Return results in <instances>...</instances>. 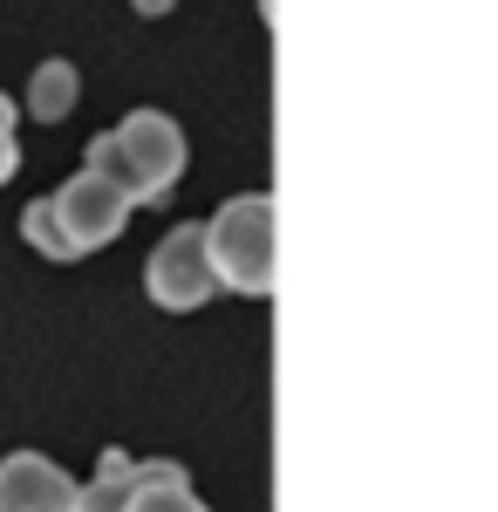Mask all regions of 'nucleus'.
<instances>
[{
    "label": "nucleus",
    "instance_id": "nucleus-9",
    "mask_svg": "<svg viewBox=\"0 0 498 512\" xmlns=\"http://www.w3.org/2000/svg\"><path fill=\"white\" fill-rule=\"evenodd\" d=\"M21 171V144H14V103L0 96V185Z\"/></svg>",
    "mask_w": 498,
    "mask_h": 512
},
{
    "label": "nucleus",
    "instance_id": "nucleus-10",
    "mask_svg": "<svg viewBox=\"0 0 498 512\" xmlns=\"http://www.w3.org/2000/svg\"><path fill=\"white\" fill-rule=\"evenodd\" d=\"M130 7H137V14H171L178 0H130Z\"/></svg>",
    "mask_w": 498,
    "mask_h": 512
},
{
    "label": "nucleus",
    "instance_id": "nucleus-2",
    "mask_svg": "<svg viewBox=\"0 0 498 512\" xmlns=\"http://www.w3.org/2000/svg\"><path fill=\"white\" fill-rule=\"evenodd\" d=\"M89 171H103L110 185L130 192V205H157L171 198V185L185 178V130L164 117V110H130V117L89 137Z\"/></svg>",
    "mask_w": 498,
    "mask_h": 512
},
{
    "label": "nucleus",
    "instance_id": "nucleus-7",
    "mask_svg": "<svg viewBox=\"0 0 498 512\" xmlns=\"http://www.w3.org/2000/svg\"><path fill=\"white\" fill-rule=\"evenodd\" d=\"M137 465L144 458H130V451H103L96 478L76 492V512H123L130 506V485H137Z\"/></svg>",
    "mask_w": 498,
    "mask_h": 512
},
{
    "label": "nucleus",
    "instance_id": "nucleus-5",
    "mask_svg": "<svg viewBox=\"0 0 498 512\" xmlns=\"http://www.w3.org/2000/svg\"><path fill=\"white\" fill-rule=\"evenodd\" d=\"M76 478L41 451H7L0 458V512H76Z\"/></svg>",
    "mask_w": 498,
    "mask_h": 512
},
{
    "label": "nucleus",
    "instance_id": "nucleus-8",
    "mask_svg": "<svg viewBox=\"0 0 498 512\" xmlns=\"http://www.w3.org/2000/svg\"><path fill=\"white\" fill-rule=\"evenodd\" d=\"M76 69H69V62H41L35 69V82H28V110H35L41 123H62L69 117V110H76Z\"/></svg>",
    "mask_w": 498,
    "mask_h": 512
},
{
    "label": "nucleus",
    "instance_id": "nucleus-1",
    "mask_svg": "<svg viewBox=\"0 0 498 512\" xmlns=\"http://www.w3.org/2000/svg\"><path fill=\"white\" fill-rule=\"evenodd\" d=\"M130 212H137L130 192L110 185L103 171H89V164H82L62 192L35 198V205L21 212V239L35 246L41 260H89L96 246H110V239L123 233V219H130Z\"/></svg>",
    "mask_w": 498,
    "mask_h": 512
},
{
    "label": "nucleus",
    "instance_id": "nucleus-6",
    "mask_svg": "<svg viewBox=\"0 0 498 512\" xmlns=\"http://www.w3.org/2000/svg\"><path fill=\"white\" fill-rule=\"evenodd\" d=\"M123 512H205V499L192 492L185 465H171V458H144V465H137V485H130V506H123Z\"/></svg>",
    "mask_w": 498,
    "mask_h": 512
},
{
    "label": "nucleus",
    "instance_id": "nucleus-4",
    "mask_svg": "<svg viewBox=\"0 0 498 512\" xmlns=\"http://www.w3.org/2000/svg\"><path fill=\"white\" fill-rule=\"evenodd\" d=\"M144 287H151V301L164 315H192L212 301V239H205V219H185V226H171V233L151 246V260H144Z\"/></svg>",
    "mask_w": 498,
    "mask_h": 512
},
{
    "label": "nucleus",
    "instance_id": "nucleus-3",
    "mask_svg": "<svg viewBox=\"0 0 498 512\" xmlns=\"http://www.w3.org/2000/svg\"><path fill=\"white\" fill-rule=\"evenodd\" d=\"M205 239H212V274L226 280L232 294L267 301L273 294V198L267 192L226 198L205 219Z\"/></svg>",
    "mask_w": 498,
    "mask_h": 512
}]
</instances>
